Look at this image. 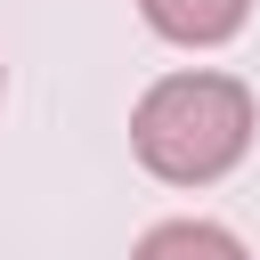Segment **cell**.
Wrapping results in <instances>:
<instances>
[{"label":"cell","instance_id":"obj_3","mask_svg":"<svg viewBox=\"0 0 260 260\" xmlns=\"http://www.w3.org/2000/svg\"><path fill=\"white\" fill-rule=\"evenodd\" d=\"M130 260H252V252H244V236L219 228V219H154V228L130 244Z\"/></svg>","mask_w":260,"mask_h":260},{"label":"cell","instance_id":"obj_4","mask_svg":"<svg viewBox=\"0 0 260 260\" xmlns=\"http://www.w3.org/2000/svg\"><path fill=\"white\" fill-rule=\"evenodd\" d=\"M0 89H8V65H0Z\"/></svg>","mask_w":260,"mask_h":260},{"label":"cell","instance_id":"obj_2","mask_svg":"<svg viewBox=\"0 0 260 260\" xmlns=\"http://www.w3.org/2000/svg\"><path fill=\"white\" fill-rule=\"evenodd\" d=\"M138 16L171 41V49H219L244 32L252 0H138Z\"/></svg>","mask_w":260,"mask_h":260},{"label":"cell","instance_id":"obj_1","mask_svg":"<svg viewBox=\"0 0 260 260\" xmlns=\"http://www.w3.org/2000/svg\"><path fill=\"white\" fill-rule=\"evenodd\" d=\"M252 130H260V106L219 65L162 73L130 106V146H138V162L162 187H211V179H228L252 154Z\"/></svg>","mask_w":260,"mask_h":260}]
</instances>
